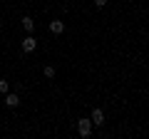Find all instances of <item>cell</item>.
Here are the masks:
<instances>
[{"label":"cell","mask_w":149,"mask_h":139,"mask_svg":"<svg viewBox=\"0 0 149 139\" xmlns=\"http://www.w3.org/2000/svg\"><path fill=\"white\" fill-rule=\"evenodd\" d=\"M77 132H80L82 139H87V137L92 134V122H90V119H85V117L77 119Z\"/></svg>","instance_id":"1"},{"label":"cell","mask_w":149,"mask_h":139,"mask_svg":"<svg viewBox=\"0 0 149 139\" xmlns=\"http://www.w3.org/2000/svg\"><path fill=\"white\" fill-rule=\"evenodd\" d=\"M20 47H22V52H35V50H37V40H35L32 32H27V38L20 42Z\"/></svg>","instance_id":"2"},{"label":"cell","mask_w":149,"mask_h":139,"mask_svg":"<svg viewBox=\"0 0 149 139\" xmlns=\"http://www.w3.org/2000/svg\"><path fill=\"white\" fill-rule=\"evenodd\" d=\"M90 122H92V127H102V124H104V112H102L100 107H95L92 114H90Z\"/></svg>","instance_id":"3"},{"label":"cell","mask_w":149,"mask_h":139,"mask_svg":"<svg viewBox=\"0 0 149 139\" xmlns=\"http://www.w3.org/2000/svg\"><path fill=\"white\" fill-rule=\"evenodd\" d=\"M5 107L8 109L20 107V97H17V92H5Z\"/></svg>","instance_id":"4"},{"label":"cell","mask_w":149,"mask_h":139,"mask_svg":"<svg viewBox=\"0 0 149 139\" xmlns=\"http://www.w3.org/2000/svg\"><path fill=\"white\" fill-rule=\"evenodd\" d=\"M50 32H52V35H62L65 32V22L62 20H52L50 22Z\"/></svg>","instance_id":"5"},{"label":"cell","mask_w":149,"mask_h":139,"mask_svg":"<svg viewBox=\"0 0 149 139\" xmlns=\"http://www.w3.org/2000/svg\"><path fill=\"white\" fill-rule=\"evenodd\" d=\"M20 22H22V30H25V32H35V20H32L30 15H25Z\"/></svg>","instance_id":"6"},{"label":"cell","mask_w":149,"mask_h":139,"mask_svg":"<svg viewBox=\"0 0 149 139\" xmlns=\"http://www.w3.org/2000/svg\"><path fill=\"white\" fill-rule=\"evenodd\" d=\"M42 75L47 77V80H52V77H55V67H52V65H47V67L42 70Z\"/></svg>","instance_id":"7"},{"label":"cell","mask_w":149,"mask_h":139,"mask_svg":"<svg viewBox=\"0 0 149 139\" xmlns=\"http://www.w3.org/2000/svg\"><path fill=\"white\" fill-rule=\"evenodd\" d=\"M5 92H10V82H8V80H0V95H5Z\"/></svg>","instance_id":"8"},{"label":"cell","mask_w":149,"mask_h":139,"mask_svg":"<svg viewBox=\"0 0 149 139\" xmlns=\"http://www.w3.org/2000/svg\"><path fill=\"white\" fill-rule=\"evenodd\" d=\"M92 3H95V8H104L109 0H92Z\"/></svg>","instance_id":"9"},{"label":"cell","mask_w":149,"mask_h":139,"mask_svg":"<svg viewBox=\"0 0 149 139\" xmlns=\"http://www.w3.org/2000/svg\"><path fill=\"white\" fill-rule=\"evenodd\" d=\"M0 32H3V22H0Z\"/></svg>","instance_id":"10"}]
</instances>
